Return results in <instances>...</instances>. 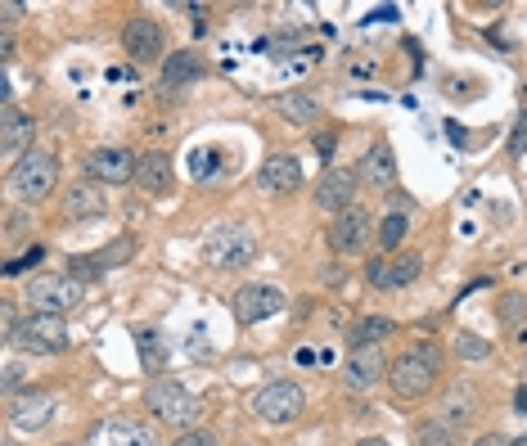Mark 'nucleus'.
Here are the masks:
<instances>
[{
	"mask_svg": "<svg viewBox=\"0 0 527 446\" xmlns=\"http://www.w3.org/2000/svg\"><path fill=\"white\" fill-rule=\"evenodd\" d=\"M442 374H446L442 347L428 343V338H419V343H410L406 352L388 365V388H392V397L397 401H424V397H433L437 392Z\"/></svg>",
	"mask_w": 527,
	"mask_h": 446,
	"instance_id": "f257e3e1",
	"label": "nucleus"
},
{
	"mask_svg": "<svg viewBox=\"0 0 527 446\" xmlns=\"http://www.w3.org/2000/svg\"><path fill=\"white\" fill-rule=\"evenodd\" d=\"M145 410L154 419H163V424L185 428V433L203 419V401L194 397L185 383H176V379H154V383H149V388H145Z\"/></svg>",
	"mask_w": 527,
	"mask_h": 446,
	"instance_id": "f03ea898",
	"label": "nucleus"
},
{
	"mask_svg": "<svg viewBox=\"0 0 527 446\" xmlns=\"http://www.w3.org/2000/svg\"><path fill=\"white\" fill-rule=\"evenodd\" d=\"M10 347L14 352H32V356H55V352H68L73 338H68L64 316H37V311H28L23 320L10 325Z\"/></svg>",
	"mask_w": 527,
	"mask_h": 446,
	"instance_id": "7ed1b4c3",
	"label": "nucleus"
},
{
	"mask_svg": "<svg viewBox=\"0 0 527 446\" xmlns=\"http://www.w3.org/2000/svg\"><path fill=\"white\" fill-rule=\"evenodd\" d=\"M253 257H257V239L248 226H217L203 239V262H208L212 271H239V266H248Z\"/></svg>",
	"mask_w": 527,
	"mask_h": 446,
	"instance_id": "20e7f679",
	"label": "nucleus"
},
{
	"mask_svg": "<svg viewBox=\"0 0 527 446\" xmlns=\"http://www.w3.org/2000/svg\"><path fill=\"white\" fill-rule=\"evenodd\" d=\"M55 185H59V158L50 154V149H32V154L10 172V190L19 194L23 203L50 199V194H55Z\"/></svg>",
	"mask_w": 527,
	"mask_h": 446,
	"instance_id": "39448f33",
	"label": "nucleus"
},
{
	"mask_svg": "<svg viewBox=\"0 0 527 446\" xmlns=\"http://www.w3.org/2000/svg\"><path fill=\"white\" fill-rule=\"evenodd\" d=\"M82 298L86 289L73 275H37L28 284V311H37V316H64V311L82 307Z\"/></svg>",
	"mask_w": 527,
	"mask_h": 446,
	"instance_id": "423d86ee",
	"label": "nucleus"
},
{
	"mask_svg": "<svg viewBox=\"0 0 527 446\" xmlns=\"http://www.w3.org/2000/svg\"><path fill=\"white\" fill-rule=\"evenodd\" d=\"M302 410H307V392L289 379L266 383V388L253 397V415L262 419V424H298Z\"/></svg>",
	"mask_w": 527,
	"mask_h": 446,
	"instance_id": "0eeeda50",
	"label": "nucleus"
},
{
	"mask_svg": "<svg viewBox=\"0 0 527 446\" xmlns=\"http://www.w3.org/2000/svg\"><path fill=\"white\" fill-rule=\"evenodd\" d=\"M374 239V226H370V212L365 208H347L334 217V226H329V248H334L338 257H356L365 253Z\"/></svg>",
	"mask_w": 527,
	"mask_h": 446,
	"instance_id": "6e6552de",
	"label": "nucleus"
},
{
	"mask_svg": "<svg viewBox=\"0 0 527 446\" xmlns=\"http://www.w3.org/2000/svg\"><path fill=\"white\" fill-rule=\"evenodd\" d=\"M230 307H235L239 325H262V320L284 311V293L275 289V284H244V289L230 298Z\"/></svg>",
	"mask_w": 527,
	"mask_h": 446,
	"instance_id": "1a4fd4ad",
	"label": "nucleus"
},
{
	"mask_svg": "<svg viewBox=\"0 0 527 446\" xmlns=\"http://www.w3.org/2000/svg\"><path fill=\"white\" fill-rule=\"evenodd\" d=\"M131 257H136V239H131V235H118L109 248H100V253L68 257V275H73V280H100V275H109L113 266L131 262Z\"/></svg>",
	"mask_w": 527,
	"mask_h": 446,
	"instance_id": "9d476101",
	"label": "nucleus"
},
{
	"mask_svg": "<svg viewBox=\"0 0 527 446\" xmlns=\"http://www.w3.org/2000/svg\"><path fill=\"white\" fill-rule=\"evenodd\" d=\"M122 50H127L136 64L163 59L167 37H163V28H158V19H149V14H131L127 28H122Z\"/></svg>",
	"mask_w": 527,
	"mask_h": 446,
	"instance_id": "9b49d317",
	"label": "nucleus"
},
{
	"mask_svg": "<svg viewBox=\"0 0 527 446\" xmlns=\"http://www.w3.org/2000/svg\"><path fill=\"white\" fill-rule=\"evenodd\" d=\"M86 446H163L158 433L140 419H100V424L86 433Z\"/></svg>",
	"mask_w": 527,
	"mask_h": 446,
	"instance_id": "f8f14e48",
	"label": "nucleus"
},
{
	"mask_svg": "<svg viewBox=\"0 0 527 446\" xmlns=\"http://www.w3.org/2000/svg\"><path fill=\"white\" fill-rule=\"evenodd\" d=\"M136 167H140V158L127 154V149H91V154H86V176L100 185L136 181Z\"/></svg>",
	"mask_w": 527,
	"mask_h": 446,
	"instance_id": "ddd939ff",
	"label": "nucleus"
},
{
	"mask_svg": "<svg viewBox=\"0 0 527 446\" xmlns=\"http://www.w3.org/2000/svg\"><path fill=\"white\" fill-rule=\"evenodd\" d=\"M32 136H37V122L28 113H19L14 104H5V118H0V154L10 158L14 167L32 154Z\"/></svg>",
	"mask_w": 527,
	"mask_h": 446,
	"instance_id": "4468645a",
	"label": "nucleus"
},
{
	"mask_svg": "<svg viewBox=\"0 0 527 446\" xmlns=\"http://www.w3.org/2000/svg\"><path fill=\"white\" fill-rule=\"evenodd\" d=\"M55 410H59V401L50 392H19V397H10V424L19 433H41Z\"/></svg>",
	"mask_w": 527,
	"mask_h": 446,
	"instance_id": "2eb2a0df",
	"label": "nucleus"
},
{
	"mask_svg": "<svg viewBox=\"0 0 527 446\" xmlns=\"http://www.w3.org/2000/svg\"><path fill=\"white\" fill-rule=\"evenodd\" d=\"M316 208L320 212H347V208H356V176L352 172H343V167H329L325 176H320V185H316Z\"/></svg>",
	"mask_w": 527,
	"mask_h": 446,
	"instance_id": "dca6fc26",
	"label": "nucleus"
},
{
	"mask_svg": "<svg viewBox=\"0 0 527 446\" xmlns=\"http://www.w3.org/2000/svg\"><path fill=\"white\" fill-rule=\"evenodd\" d=\"M356 176H361L365 185H374V190H392V181H397V154H392V145L374 140V145L365 149V158H361V167H356Z\"/></svg>",
	"mask_w": 527,
	"mask_h": 446,
	"instance_id": "f3484780",
	"label": "nucleus"
},
{
	"mask_svg": "<svg viewBox=\"0 0 527 446\" xmlns=\"http://www.w3.org/2000/svg\"><path fill=\"white\" fill-rule=\"evenodd\" d=\"M208 77V59L194 55V50H176V55L163 59V86L167 91H185V86L203 82Z\"/></svg>",
	"mask_w": 527,
	"mask_h": 446,
	"instance_id": "a211bd4d",
	"label": "nucleus"
},
{
	"mask_svg": "<svg viewBox=\"0 0 527 446\" xmlns=\"http://www.w3.org/2000/svg\"><path fill=\"white\" fill-rule=\"evenodd\" d=\"M262 190L266 194H293V190H302V163L293 154H271L262 163Z\"/></svg>",
	"mask_w": 527,
	"mask_h": 446,
	"instance_id": "6ab92c4d",
	"label": "nucleus"
},
{
	"mask_svg": "<svg viewBox=\"0 0 527 446\" xmlns=\"http://www.w3.org/2000/svg\"><path fill=\"white\" fill-rule=\"evenodd\" d=\"M379 379H388L383 347H361V352H352V361H347V388L365 392V388H374Z\"/></svg>",
	"mask_w": 527,
	"mask_h": 446,
	"instance_id": "aec40b11",
	"label": "nucleus"
},
{
	"mask_svg": "<svg viewBox=\"0 0 527 446\" xmlns=\"http://www.w3.org/2000/svg\"><path fill=\"white\" fill-rule=\"evenodd\" d=\"M172 181H176V158H167V154H140V167H136V185L145 194H167L172 190Z\"/></svg>",
	"mask_w": 527,
	"mask_h": 446,
	"instance_id": "412c9836",
	"label": "nucleus"
},
{
	"mask_svg": "<svg viewBox=\"0 0 527 446\" xmlns=\"http://www.w3.org/2000/svg\"><path fill=\"white\" fill-rule=\"evenodd\" d=\"M104 212H109L104 190H95V185H68V194H64L68 221H91V217H104Z\"/></svg>",
	"mask_w": 527,
	"mask_h": 446,
	"instance_id": "4be33fe9",
	"label": "nucleus"
},
{
	"mask_svg": "<svg viewBox=\"0 0 527 446\" xmlns=\"http://www.w3.org/2000/svg\"><path fill=\"white\" fill-rule=\"evenodd\" d=\"M275 109H280V113H284V122H293V127H316V122L325 118L320 100H316V95H307V91H289V95H280V100H275Z\"/></svg>",
	"mask_w": 527,
	"mask_h": 446,
	"instance_id": "5701e85b",
	"label": "nucleus"
},
{
	"mask_svg": "<svg viewBox=\"0 0 527 446\" xmlns=\"http://www.w3.org/2000/svg\"><path fill=\"white\" fill-rule=\"evenodd\" d=\"M392 334H397V325H392L388 316H361L352 329H347V347H352V352H361V347H379V343H388Z\"/></svg>",
	"mask_w": 527,
	"mask_h": 446,
	"instance_id": "b1692460",
	"label": "nucleus"
},
{
	"mask_svg": "<svg viewBox=\"0 0 527 446\" xmlns=\"http://www.w3.org/2000/svg\"><path fill=\"white\" fill-rule=\"evenodd\" d=\"M478 392L473 388H451V397H446V406H442V415L437 419H446V424H455V428H464V424H473V419H478Z\"/></svg>",
	"mask_w": 527,
	"mask_h": 446,
	"instance_id": "393cba45",
	"label": "nucleus"
},
{
	"mask_svg": "<svg viewBox=\"0 0 527 446\" xmlns=\"http://www.w3.org/2000/svg\"><path fill=\"white\" fill-rule=\"evenodd\" d=\"M496 320H500V329H514L518 343H527V298L523 293H505L496 307Z\"/></svg>",
	"mask_w": 527,
	"mask_h": 446,
	"instance_id": "a878e982",
	"label": "nucleus"
},
{
	"mask_svg": "<svg viewBox=\"0 0 527 446\" xmlns=\"http://www.w3.org/2000/svg\"><path fill=\"white\" fill-rule=\"evenodd\" d=\"M136 343H140V361L154 379H163V365H167V347L158 338V329H136Z\"/></svg>",
	"mask_w": 527,
	"mask_h": 446,
	"instance_id": "bb28decb",
	"label": "nucleus"
},
{
	"mask_svg": "<svg viewBox=\"0 0 527 446\" xmlns=\"http://www.w3.org/2000/svg\"><path fill=\"white\" fill-rule=\"evenodd\" d=\"M415 442L419 446H464V437H460V428L446 424V419H428V424L415 428Z\"/></svg>",
	"mask_w": 527,
	"mask_h": 446,
	"instance_id": "cd10ccee",
	"label": "nucleus"
},
{
	"mask_svg": "<svg viewBox=\"0 0 527 446\" xmlns=\"http://www.w3.org/2000/svg\"><path fill=\"white\" fill-rule=\"evenodd\" d=\"M388 266H392V289H406V284L419 280L424 257H419V253H397V257H388Z\"/></svg>",
	"mask_w": 527,
	"mask_h": 446,
	"instance_id": "c85d7f7f",
	"label": "nucleus"
},
{
	"mask_svg": "<svg viewBox=\"0 0 527 446\" xmlns=\"http://www.w3.org/2000/svg\"><path fill=\"white\" fill-rule=\"evenodd\" d=\"M406 230H410L406 226V212H388V217L379 221V235H374V239H379L388 253H397V248L406 244Z\"/></svg>",
	"mask_w": 527,
	"mask_h": 446,
	"instance_id": "c756f323",
	"label": "nucleus"
},
{
	"mask_svg": "<svg viewBox=\"0 0 527 446\" xmlns=\"http://www.w3.org/2000/svg\"><path fill=\"white\" fill-rule=\"evenodd\" d=\"M455 356H460V361H464V356H469V361H487L491 343H482L478 334H460V338H455Z\"/></svg>",
	"mask_w": 527,
	"mask_h": 446,
	"instance_id": "7c9ffc66",
	"label": "nucleus"
},
{
	"mask_svg": "<svg viewBox=\"0 0 527 446\" xmlns=\"http://www.w3.org/2000/svg\"><path fill=\"white\" fill-rule=\"evenodd\" d=\"M365 284H370V289H379V293L392 289V266H388V257H374V262L365 266Z\"/></svg>",
	"mask_w": 527,
	"mask_h": 446,
	"instance_id": "2f4dec72",
	"label": "nucleus"
},
{
	"mask_svg": "<svg viewBox=\"0 0 527 446\" xmlns=\"http://www.w3.org/2000/svg\"><path fill=\"white\" fill-rule=\"evenodd\" d=\"M172 446H217V433H212V428H190V433H181Z\"/></svg>",
	"mask_w": 527,
	"mask_h": 446,
	"instance_id": "473e14b6",
	"label": "nucleus"
},
{
	"mask_svg": "<svg viewBox=\"0 0 527 446\" xmlns=\"http://www.w3.org/2000/svg\"><path fill=\"white\" fill-rule=\"evenodd\" d=\"M509 154H514V158L527 154V113H518V122H514V136H509Z\"/></svg>",
	"mask_w": 527,
	"mask_h": 446,
	"instance_id": "72a5a7b5",
	"label": "nucleus"
},
{
	"mask_svg": "<svg viewBox=\"0 0 527 446\" xmlns=\"http://www.w3.org/2000/svg\"><path fill=\"white\" fill-rule=\"evenodd\" d=\"M37 262H41V248H28V253H23V257H14V262L5 266V275H23V271H28V266H37Z\"/></svg>",
	"mask_w": 527,
	"mask_h": 446,
	"instance_id": "f704fd0d",
	"label": "nucleus"
},
{
	"mask_svg": "<svg viewBox=\"0 0 527 446\" xmlns=\"http://www.w3.org/2000/svg\"><path fill=\"white\" fill-rule=\"evenodd\" d=\"M19 383H23V370L19 365H5V392L10 397H19Z\"/></svg>",
	"mask_w": 527,
	"mask_h": 446,
	"instance_id": "c9c22d12",
	"label": "nucleus"
},
{
	"mask_svg": "<svg viewBox=\"0 0 527 446\" xmlns=\"http://www.w3.org/2000/svg\"><path fill=\"white\" fill-rule=\"evenodd\" d=\"M473 446H509V437H505V433H482Z\"/></svg>",
	"mask_w": 527,
	"mask_h": 446,
	"instance_id": "e433bc0d",
	"label": "nucleus"
},
{
	"mask_svg": "<svg viewBox=\"0 0 527 446\" xmlns=\"http://www.w3.org/2000/svg\"><path fill=\"white\" fill-rule=\"evenodd\" d=\"M316 154L320 158H334V136H316Z\"/></svg>",
	"mask_w": 527,
	"mask_h": 446,
	"instance_id": "4c0bfd02",
	"label": "nucleus"
},
{
	"mask_svg": "<svg viewBox=\"0 0 527 446\" xmlns=\"http://www.w3.org/2000/svg\"><path fill=\"white\" fill-rule=\"evenodd\" d=\"M446 136H451L455 145H464V131H460V122H446Z\"/></svg>",
	"mask_w": 527,
	"mask_h": 446,
	"instance_id": "58836bf2",
	"label": "nucleus"
},
{
	"mask_svg": "<svg viewBox=\"0 0 527 446\" xmlns=\"http://www.w3.org/2000/svg\"><path fill=\"white\" fill-rule=\"evenodd\" d=\"M514 406H518V410H523V415H527V388H518V392H514Z\"/></svg>",
	"mask_w": 527,
	"mask_h": 446,
	"instance_id": "ea45409f",
	"label": "nucleus"
},
{
	"mask_svg": "<svg viewBox=\"0 0 527 446\" xmlns=\"http://www.w3.org/2000/svg\"><path fill=\"white\" fill-rule=\"evenodd\" d=\"M356 446H388L383 437H365V442H356Z\"/></svg>",
	"mask_w": 527,
	"mask_h": 446,
	"instance_id": "a19ab883",
	"label": "nucleus"
},
{
	"mask_svg": "<svg viewBox=\"0 0 527 446\" xmlns=\"http://www.w3.org/2000/svg\"><path fill=\"white\" fill-rule=\"evenodd\" d=\"M509 446H527V437H509Z\"/></svg>",
	"mask_w": 527,
	"mask_h": 446,
	"instance_id": "79ce46f5",
	"label": "nucleus"
},
{
	"mask_svg": "<svg viewBox=\"0 0 527 446\" xmlns=\"http://www.w3.org/2000/svg\"><path fill=\"white\" fill-rule=\"evenodd\" d=\"M64 446H73V442H64Z\"/></svg>",
	"mask_w": 527,
	"mask_h": 446,
	"instance_id": "37998d69",
	"label": "nucleus"
},
{
	"mask_svg": "<svg viewBox=\"0 0 527 446\" xmlns=\"http://www.w3.org/2000/svg\"><path fill=\"white\" fill-rule=\"evenodd\" d=\"M244 446H248V442H244Z\"/></svg>",
	"mask_w": 527,
	"mask_h": 446,
	"instance_id": "c03bdc74",
	"label": "nucleus"
}]
</instances>
